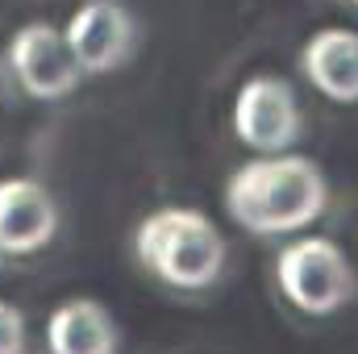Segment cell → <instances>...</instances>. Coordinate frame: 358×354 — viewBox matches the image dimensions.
<instances>
[{"instance_id":"cell-1","label":"cell","mask_w":358,"mask_h":354,"mask_svg":"<svg viewBox=\"0 0 358 354\" xmlns=\"http://www.w3.org/2000/svg\"><path fill=\"white\" fill-rule=\"evenodd\" d=\"M329 204V179L304 155H263L242 163L225 183L229 217L250 234H296Z\"/></svg>"},{"instance_id":"cell-2","label":"cell","mask_w":358,"mask_h":354,"mask_svg":"<svg viewBox=\"0 0 358 354\" xmlns=\"http://www.w3.org/2000/svg\"><path fill=\"white\" fill-rule=\"evenodd\" d=\"M134 250L146 271H155L163 283L183 292H200L217 283V275L225 271V238L196 208L150 213L134 234Z\"/></svg>"},{"instance_id":"cell-3","label":"cell","mask_w":358,"mask_h":354,"mask_svg":"<svg viewBox=\"0 0 358 354\" xmlns=\"http://www.w3.org/2000/svg\"><path fill=\"white\" fill-rule=\"evenodd\" d=\"M279 292L308 317H329L355 300V267L329 238H300L275 259Z\"/></svg>"},{"instance_id":"cell-4","label":"cell","mask_w":358,"mask_h":354,"mask_svg":"<svg viewBox=\"0 0 358 354\" xmlns=\"http://www.w3.org/2000/svg\"><path fill=\"white\" fill-rule=\"evenodd\" d=\"M8 71L17 76V84L25 96L34 100H63L80 88L84 71L67 46V34L55 29L50 21H34V25H21L8 42V55H4Z\"/></svg>"},{"instance_id":"cell-5","label":"cell","mask_w":358,"mask_h":354,"mask_svg":"<svg viewBox=\"0 0 358 354\" xmlns=\"http://www.w3.org/2000/svg\"><path fill=\"white\" fill-rule=\"evenodd\" d=\"M304 129L296 88L283 76H250L238 100H234V134L259 150V155H279L287 150Z\"/></svg>"},{"instance_id":"cell-6","label":"cell","mask_w":358,"mask_h":354,"mask_svg":"<svg viewBox=\"0 0 358 354\" xmlns=\"http://www.w3.org/2000/svg\"><path fill=\"white\" fill-rule=\"evenodd\" d=\"M67 46L84 76H108L129 63L138 46V21L121 0H84L67 25Z\"/></svg>"},{"instance_id":"cell-7","label":"cell","mask_w":358,"mask_h":354,"mask_svg":"<svg viewBox=\"0 0 358 354\" xmlns=\"http://www.w3.org/2000/svg\"><path fill=\"white\" fill-rule=\"evenodd\" d=\"M55 229L59 208L38 179H0V255H34Z\"/></svg>"},{"instance_id":"cell-8","label":"cell","mask_w":358,"mask_h":354,"mask_svg":"<svg viewBox=\"0 0 358 354\" xmlns=\"http://www.w3.org/2000/svg\"><path fill=\"white\" fill-rule=\"evenodd\" d=\"M300 67L308 76V84L338 100V104H355L358 100V34L346 25H329L317 29L304 50H300Z\"/></svg>"},{"instance_id":"cell-9","label":"cell","mask_w":358,"mask_h":354,"mask_svg":"<svg viewBox=\"0 0 358 354\" xmlns=\"http://www.w3.org/2000/svg\"><path fill=\"white\" fill-rule=\"evenodd\" d=\"M46 346L50 354H117V325L104 304L76 296L50 313Z\"/></svg>"},{"instance_id":"cell-10","label":"cell","mask_w":358,"mask_h":354,"mask_svg":"<svg viewBox=\"0 0 358 354\" xmlns=\"http://www.w3.org/2000/svg\"><path fill=\"white\" fill-rule=\"evenodd\" d=\"M0 354H25V317L8 300H0Z\"/></svg>"},{"instance_id":"cell-11","label":"cell","mask_w":358,"mask_h":354,"mask_svg":"<svg viewBox=\"0 0 358 354\" xmlns=\"http://www.w3.org/2000/svg\"><path fill=\"white\" fill-rule=\"evenodd\" d=\"M355 4H358V0H355Z\"/></svg>"}]
</instances>
